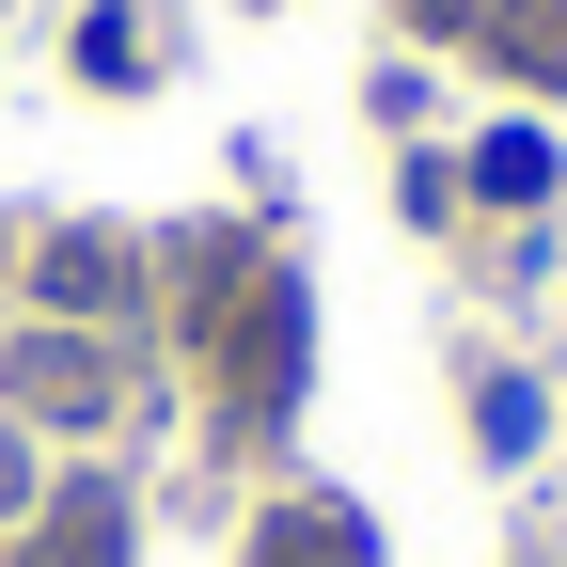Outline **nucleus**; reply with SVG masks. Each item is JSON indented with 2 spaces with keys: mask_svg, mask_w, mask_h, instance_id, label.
Returning <instances> with one entry per match:
<instances>
[{
  "mask_svg": "<svg viewBox=\"0 0 567 567\" xmlns=\"http://www.w3.org/2000/svg\"><path fill=\"white\" fill-rule=\"evenodd\" d=\"M0 394H17L32 425H95V410H111V347L48 316V331H17V347H0Z\"/></svg>",
  "mask_w": 567,
  "mask_h": 567,
  "instance_id": "obj_1",
  "label": "nucleus"
},
{
  "mask_svg": "<svg viewBox=\"0 0 567 567\" xmlns=\"http://www.w3.org/2000/svg\"><path fill=\"white\" fill-rule=\"evenodd\" d=\"M17 567H126V488H111V473L48 488V520H32V551H17Z\"/></svg>",
  "mask_w": 567,
  "mask_h": 567,
  "instance_id": "obj_2",
  "label": "nucleus"
},
{
  "mask_svg": "<svg viewBox=\"0 0 567 567\" xmlns=\"http://www.w3.org/2000/svg\"><path fill=\"white\" fill-rule=\"evenodd\" d=\"M32 300L80 331V316H126V237H48L32 252Z\"/></svg>",
  "mask_w": 567,
  "mask_h": 567,
  "instance_id": "obj_3",
  "label": "nucleus"
},
{
  "mask_svg": "<svg viewBox=\"0 0 567 567\" xmlns=\"http://www.w3.org/2000/svg\"><path fill=\"white\" fill-rule=\"evenodd\" d=\"M268 567H363V520H347V505H284L268 520Z\"/></svg>",
  "mask_w": 567,
  "mask_h": 567,
  "instance_id": "obj_4",
  "label": "nucleus"
},
{
  "mask_svg": "<svg viewBox=\"0 0 567 567\" xmlns=\"http://www.w3.org/2000/svg\"><path fill=\"white\" fill-rule=\"evenodd\" d=\"M488 48H505L520 80H567V0H505V17H488Z\"/></svg>",
  "mask_w": 567,
  "mask_h": 567,
  "instance_id": "obj_5",
  "label": "nucleus"
},
{
  "mask_svg": "<svg viewBox=\"0 0 567 567\" xmlns=\"http://www.w3.org/2000/svg\"><path fill=\"white\" fill-rule=\"evenodd\" d=\"M473 174H488V189H505V205H536V189H551V142H488V158H473Z\"/></svg>",
  "mask_w": 567,
  "mask_h": 567,
  "instance_id": "obj_6",
  "label": "nucleus"
},
{
  "mask_svg": "<svg viewBox=\"0 0 567 567\" xmlns=\"http://www.w3.org/2000/svg\"><path fill=\"white\" fill-rule=\"evenodd\" d=\"M17 505H32V442L0 425V520H17Z\"/></svg>",
  "mask_w": 567,
  "mask_h": 567,
  "instance_id": "obj_7",
  "label": "nucleus"
}]
</instances>
